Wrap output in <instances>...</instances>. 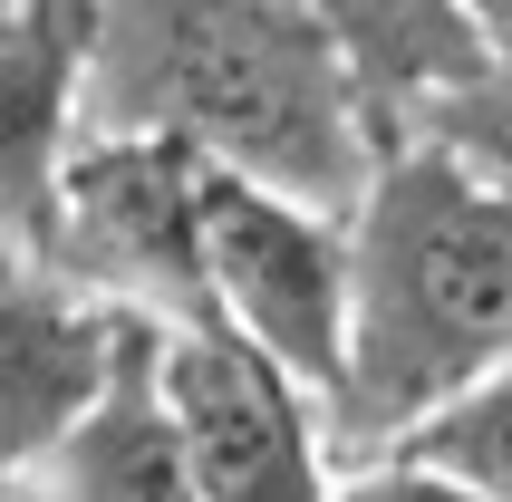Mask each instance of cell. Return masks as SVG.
<instances>
[{
	"mask_svg": "<svg viewBox=\"0 0 512 502\" xmlns=\"http://www.w3.org/2000/svg\"><path fill=\"white\" fill-rule=\"evenodd\" d=\"M203 251H213L223 329L329 406V387L348 367V309H358L348 213L213 165V184H203Z\"/></svg>",
	"mask_w": 512,
	"mask_h": 502,
	"instance_id": "4",
	"label": "cell"
},
{
	"mask_svg": "<svg viewBox=\"0 0 512 502\" xmlns=\"http://www.w3.org/2000/svg\"><path fill=\"white\" fill-rule=\"evenodd\" d=\"M10 502H194V454H184V425H174L155 319H136L107 396L29 464Z\"/></svg>",
	"mask_w": 512,
	"mask_h": 502,
	"instance_id": "8",
	"label": "cell"
},
{
	"mask_svg": "<svg viewBox=\"0 0 512 502\" xmlns=\"http://www.w3.org/2000/svg\"><path fill=\"white\" fill-rule=\"evenodd\" d=\"M0 10H10V0H0Z\"/></svg>",
	"mask_w": 512,
	"mask_h": 502,
	"instance_id": "14",
	"label": "cell"
},
{
	"mask_svg": "<svg viewBox=\"0 0 512 502\" xmlns=\"http://www.w3.org/2000/svg\"><path fill=\"white\" fill-rule=\"evenodd\" d=\"M203 165L184 136H145V126H87L58 184V232L49 261L87 280L97 300L155 329H223L213 300V251H203Z\"/></svg>",
	"mask_w": 512,
	"mask_h": 502,
	"instance_id": "3",
	"label": "cell"
},
{
	"mask_svg": "<svg viewBox=\"0 0 512 502\" xmlns=\"http://www.w3.org/2000/svg\"><path fill=\"white\" fill-rule=\"evenodd\" d=\"M416 126H426V136H445L455 155H474L493 184H512V58H493L484 78L445 87V97H435Z\"/></svg>",
	"mask_w": 512,
	"mask_h": 502,
	"instance_id": "11",
	"label": "cell"
},
{
	"mask_svg": "<svg viewBox=\"0 0 512 502\" xmlns=\"http://www.w3.org/2000/svg\"><path fill=\"white\" fill-rule=\"evenodd\" d=\"M126 338H136V319L116 300H97L49 251L0 232V502L20 493V474L107 396Z\"/></svg>",
	"mask_w": 512,
	"mask_h": 502,
	"instance_id": "6",
	"label": "cell"
},
{
	"mask_svg": "<svg viewBox=\"0 0 512 502\" xmlns=\"http://www.w3.org/2000/svg\"><path fill=\"white\" fill-rule=\"evenodd\" d=\"M87 126L184 136L203 165L358 213L387 116L310 0H97Z\"/></svg>",
	"mask_w": 512,
	"mask_h": 502,
	"instance_id": "1",
	"label": "cell"
},
{
	"mask_svg": "<svg viewBox=\"0 0 512 502\" xmlns=\"http://www.w3.org/2000/svg\"><path fill=\"white\" fill-rule=\"evenodd\" d=\"M406 454H426V464L464 474L484 502H512V358L484 367L464 396H445V406L406 435Z\"/></svg>",
	"mask_w": 512,
	"mask_h": 502,
	"instance_id": "10",
	"label": "cell"
},
{
	"mask_svg": "<svg viewBox=\"0 0 512 502\" xmlns=\"http://www.w3.org/2000/svg\"><path fill=\"white\" fill-rule=\"evenodd\" d=\"M165 387L194 454V502H329L339 454L300 377L232 329H165Z\"/></svg>",
	"mask_w": 512,
	"mask_h": 502,
	"instance_id": "5",
	"label": "cell"
},
{
	"mask_svg": "<svg viewBox=\"0 0 512 502\" xmlns=\"http://www.w3.org/2000/svg\"><path fill=\"white\" fill-rule=\"evenodd\" d=\"M97 0H10L0 10V232L49 251L58 184L87 136Z\"/></svg>",
	"mask_w": 512,
	"mask_h": 502,
	"instance_id": "7",
	"label": "cell"
},
{
	"mask_svg": "<svg viewBox=\"0 0 512 502\" xmlns=\"http://www.w3.org/2000/svg\"><path fill=\"white\" fill-rule=\"evenodd\" d=\"M329 502H484L464 474H445V464H426V454H368V464H339V493Z\"/></svg>",
	"mask_w": 512,
	"mask_h": 502,
	"instance_id": "12",
	"label": "cell"
},
{
	"mask_svg": "<svg viewBox=\"0 0 512 502\" xmlns=\"http://www.w3.org/2000/svg\"><path fill=\"white\" fill-rule=\"evenodd\" d=\"M464 10H474V29H484V49L512 58V0H464Z\"/></svg>",
	"mask_w": 512,
	"mask_h": 502,
	"instance_id": "13",
	"label": "cell"
},
{
	"mask_svg": "<svg viewBox=\"0 0 512 502\" xmlns=\"http://www.w3.org/2000/svg\"><path fill=\"white\" fill-rule=\"evenodd\" d=\"M348 242L358 309L319 425L339 464H368L512 358V184L426 126H397L368 203L348 213Z\"/></svg>",
	"mask_w": 512,
	"mask_h": 502,
	"instance_id": "2",
	"label": "cell"
},
{
	"mask_svg": "<svg viewBox=\"0 0 512 502\" xmlns=\"http://www.w3.org/2000/svg\"><path fill=\"white\" fill-rule=\"evenodd\" d=\"M310 10L329 20L348 68L368 78L387 126H416L445 87L493 68V49H484V29H474L464 0H310Z\"/></svg>",
	"mask_w": 512,
	"mask_h": 502,
	"instance_id": "9",
	"label": "cell"
}]
</instances>
